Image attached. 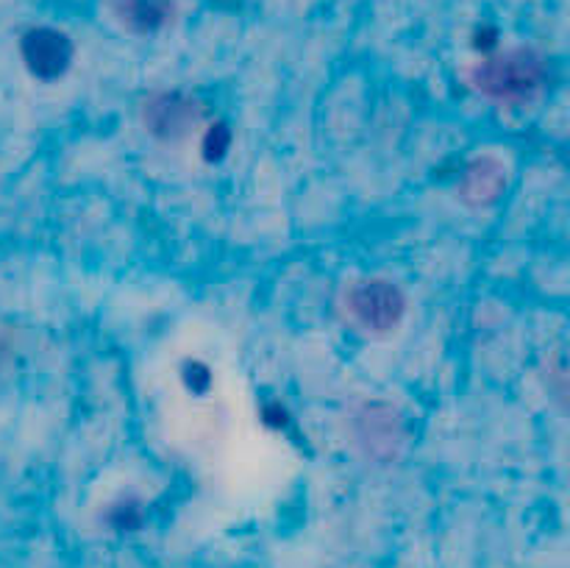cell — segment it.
Here are the masks:
<instances>
[{"label": "cell", "instance_id": "8992f818", "mask_svg": "<svg viewBox=\"0 0 570 568\" xmlns=\"http://www.w3.org/2000/svg\"><path fill=\"white\" fill-rule=\"evenodd\" d=\"M507 176L504 167L493 159V156H482V159L471 161L462 176V198L471 204H488L504 187Z\"/></svg>", "mask_w": 570, "mask_h": 568}, {"label": "cell", "instance_id": "52a82bcc", "mask_svg": "<svg viewBox=\"0 0 570 568\" xmlns=\"http://www.w3.org/2000/svg\"><path fill=\"white\" fill-rule=\"evenodd\" d=\"M228 145H232V134H228V128L223 126V123L212 126L204 137L206 159H220V156L228 150Z\"/></svg>", "mask_w": 570, "mask_h": 568}, {"label": "cell", "instance_id": "6da1fadb", "mask_svg": "<svg viewBox=\"0 0 570 568\" xmlns=\"http://www.w3.org/2000/svg\"><path fill=\"white\" fill-rule=\"evenodd\" d=\"M546 67L534 50L518 48L507 50V53L488 56L482 65L473 72V81L482 89L484 95L495 100H504V104H518V100H527L543 87Z\"/></svg>", "mask_w": 570, "mask_h": 568}, {"label": "cell", "instance_id": "277c9868", "mask_svg": "<svg viewBox=\"0 0 570 568\" xmlns=\"http://www.w3.org/2000/svg\"><path fill=\"white\" fill-rule=\"evenodd\" d=\"M22 59L37 78H59L72 61V42L56 28H31L22 37Z\"/></svg>", "mask_w": 570, "mask_h": 568}, {"label": "cell", "instance_id": "3957f363", "mask_svg": "<svg viewBox=\"0 0 570 568\" xmlns=\"http://www.w3.org/2000/svg\"><path fill=\"white\" fill-rule=\"evenodd\" d=\"M206 109L198 98L184 92H159L142 106V123L154 137L176 143L200 126Z\"/></svg>", "mask_w": 570, "mask_h": 568}, {"label": "cell", "instance_id": "7a4b0ae2", "mask_svg": "<svg viewBox=\"0 0 570 568\" xmlns=\"http://www.w3.org/2000/svg\"><path fill=\"white\" fill-rule=\"evenodd\" d=\"M348 310L362 326L382 334L399 326L406 312V298L393 282L365 278L348 290Z\"/></svg>", "mask_w": 570, "mask_h": 568}, {"label": "cell", "instance_id": "5b68a950", "mask_svg": "<svg viewBox=\"0 0 570 568\" xmlns=\"http://www.w3.org/2000/svg\"><path fill=\"white\" fill-rule=\"evenodd\" d=\"M117 20L131 31L150 33L173 20V0H111Z\"/></svg>", "mask_w": 570, "mask_h": 568}, {"label": "cell", "instance_id": "ba28073f", "mask_svg": "<svg viewBox=\"0 0 570 568\" xmlns=\"http://www.w3.org/2000/svg\"><path fill=\"white\" fill-rule=\"evenodd\" d=\"M111 521H115L120 529H131L139 523V510L134 505H128V507L120 505L115 512H111Z\"/></svg>", "mask_w": 570, "mask_h": 568}]
</instances>
